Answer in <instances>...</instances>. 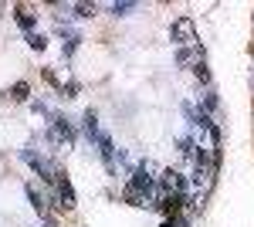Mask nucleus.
Masks as SVG:
<instances>
[{
  "label": "nucleus",
  "mask_w": 254,
  "mask_h": 227,
  "mask_svg": "<svg viewBox=\"0 0 254 227\" xmlns=\"http://www.w3.org/2000/svg\"><path fill=\"white\" fill-rule=\"evenodd\" d=\"M75 139H78V133H75V126L64 119V115H51V129H48V143L51 146H58V150H68V146H75Z\"/></svg>",
  "instance_id": "nucleus-1"
},
{
  "label": "nucleus",
  "mask_w": 254,
  "mask_h": 227,
  "mask_svg": "<svg viewBox=\"0 0 254 227\" xmlns=\"http://www.w3.org/2000/svg\"><path fill=\"white\" fill-rule=\"evenodd\" d=\"M170 38H173L180 48H196L200 41H196V24H193V17H176Z\"/></svg>",
  "instance_id": "nucleus-2"
},
{
  "label": "nucleus",
  "mask_w": 254,
  "mask_h": 227,
  "mask_svg": "<svg viewBox=\"0 0 254 227\" xmlns=\"http://www.w3.org/2000/svg\"><path fill=\"white\" fill-rule=\"evenodd\" d=\"M126 187H132L136 193H142V197L149 200V197H153V190H156V180L149 176V163H139L136 170H132V176H129V183H126Z\"/></svg>",
  "instance_id": "nucleus-3"
},
{
  "label": "nucleus",
  "mask_w": 254,
  "mask_h": 227,
  "mask_svg": "<svg viewBox=\"0 0 254 227\" xmlns=\"http://www.w3.org/2000/svg\"><path fill=\"white\" fill-rule=\"evenodd\" d=\"M156 187H159V193H187V180H183V173H180V170L170 166V170L159 173Z\"/></svg>",
  "instance_id": "nucleus-4"
},
{
  "label": "nucleus",
  "mask_w": 254,
  "mask_h": 227,
  "mask_svg": "<svg viewBox=\"0 0 254 227\" xmlns=\"http://www.w3.org/2000/svg\"><path fill=\"white\" fill-rule=\"evenodd\" d=\"M55 204L58 210H75V190L68 183V176L58 170V180H55Z\"/></svg>",
  "instance_id": "nucleus-5"
},
{
  "label": "nucleus",
  "mask_w": 254,
  "mask_h": 227,
  "mask_svg": "<svg viewBox=\"0 0 254 227\" xmlns=\"http://www.w3.org/2000/svg\"><path fill=\"white\" fill-rule=\"evenodd\" d=\"M187 204V193H159V200L153 207H159L163 217H180V210Z\"/></svg>",
  "instance_id": "nucleus-6"
},
{
  "label": "nucleus",
  "mask_w": 254,
  "mask_h": 227,
  "mask_svg": "<svg viewBox=\"0 0 254 227\" xmlns=\"http://www.w3.org/2000/svg\"><path fill=\"white\" fill-rule=\"evenodd\" d=\"M200 61H203V48H200V44H196V48H180V51H176V65H180V68H190V72H193Z\"/></svg>",
  "instance_id": "nucleus-7"
},
{
  "label": "nucleus",
  "mask_w": 254,
  "mask_h": 227,
  "mask_svg": "<svg viewBox=\"0 0 254 227\" xmlns=\"http://www.w3.org/2000/svg\"><path fill=\"white\" fill-rule=\"evenodd\" d=\"M14 20H17L20 27L27 31V34H34V24H38V17L31 14V7H24V3H14Z\"/></svg>",
  "instance_id": "nucleus-8"
},
{
  "label": "nucleus",
  "mask_w": 254,
  "mask_h": 227,
  "mask_svg": "<svg viewBox=\"0 0 254 227\" xmlns=\"http://www.w3.org/2000/svg\"><path fill=\"white\" fill-rule=\"evenodd\" d=\"M27 200H31V207L38 210V217H51V210H48V200H44V193H38V187L34 183H27Z\"/></svg>",
  "instance_id": "nucleus-9"
},
{
  "label": "nucleus",
  "mask_w": 254,
  "mask_h": 227,
  "mask_svg": "<svg viewBox=\"0 0 254 227\" xmlns=\"http://www.w3.org/2000/svg\"><path fill=\"white\" fill-rule=\"evenodd\" d=\"M98 152H102L105 166H109V170H116V146H112V139H109L105 133L98 136Z\"/></svg>",
  "instance_id": "nucleus-10"
},
{
  "label": "nucleus",
  "mask_w": 254,
  "mask_h": 227,
  "mask_svg": "<svg viewBox=\"0 0 254 227\" xmlns=\"http://www.w3.org/2000/svg\"><path fill=\"white\" fill-rule=\"evenodd\" d=\"M81 129H85V136L92 139V143H98V115H95V109H88V112L81 115Z\"/></svg>",
  "instance_id": "nucleus-11"
},
{
  "label": "nucleus",
  "mask_w": 254,
  "mask_h": 227,
  "mask_svg": "<svg viewBox=\"0 0 254 227\" xmlns=\"http://www.w3.org/2000/svg\"><path fill=\"white\" fill-rule=\"evenodd\" d=\"M7 98H10V102H27V98H31V85H27V81H14V85L7 88Z\"/></svg>",
  "instance_id": "nucleus-12"
},
{
  "label": "nucleus",
  "mask_w": 254,
  "mask_h": 227,
  "mask_svg": "<svg viewBox=\"0 0 254 227\" xmlns=\"http://www.w3.org/2000/svg\"><path fill=\"white\" fill-rule=\"evenodd\" d=\"M122 200H126V204H132V207H153V204H149V200H146L142 193H136L132 187H126V190H122Z\"/></svg>",
  "instance_id": "nucleus-13"
},
{
  "label": "nucleus",
  "mask_w": 254,
  "mask_h": 227,
  "mask_svg": "<svg viewBox=\"0 0 254 227\" xmlns=\"http://www.w3.org/2000/svg\"><path fill=\"white\" fill-rule=\"evenodd\" d=\"M58 34H61V38H64V58H71V55H75V48H78V34H71V31H64V27H58Z\"/></svg>",
  "instance_id": "nucleus-14"
},
{
  "label": "nucleus",
  "mask_w": 254,
  "mask_h": 227,
  "mask_svg": "<svg viewBox=\"0 0 254 227\" xmlns=\"http://www.w3.org/2000/svg\"><path fill=\"white\" fill-rule=\"evenodd\" d=\"M217 109H220V102H217V92H214V88H207V92H203V112L214 115Z\"/></svg>",
  "instance_id": "nucleus-15"
},
{
  "label": "nucleus",
  "mask_w": 254,
  "mask_h": 227,
  "mask_svg": "<svg viewBox=\"0 0 254 227\" xmlns=\"http://www.w3.org/2000/svg\"><path fill=\"white\" fill-rule=\"evenodd\" d=\"M193 78L203 85V88H210V68H207V61H200V65L193 68Z\"/></svg>",
  "instance_id": "nucleus-16"
},
{
  "label": "nucleus",
  "mask_w": 254,
  "mask_h": 227,
  "mask_svg": "<svg viewBox=\"0 0 254 227\" xmlns=\"http://www.w3.org/2000/svg\"><path fill=\"white\" fill-rule=\"evenodd\" d=\"M71 10H75V17H95V3H75V7H71Z\"/></svg>",
  "instance_id": "nucleus-17"
},
{
  "label": "nucleus",
  "mask_w": 254,
  "mask_h": 227,
  "mask_svg": "<svg viewBox=\"0 0 254 227\" xmlns=\"http://www.w3.org/2000/svg\"><path fill=\"white\" fill-rule=\"evenodd\" d=\"M132 7H136L132 0H116V3H112V14H116V17H122V14H129Z\"/></svg>",
  "instance_id": "nucleus-18"
},
{
  "label": "nucleus",
  "mask_w": 254,
  "mask_h": 227,
  "mask_svg": "<svg viewBox=\"0 0 254 227\" xmlns=\"http://www.w3.org/2000/svg\"><path fill=\"white\" fill-rule=\"evenodd\" d=\"M180 152H183L187 159H196V146H193V139H180Z\"/></svg>",
  "instance_id": "nucleus-19"
},
{
  "label": "nucleus",
  "mask_w": 254,
  "mask_h": 227,
  "mask_svg": "<svg viewBox=\"0 0 254 227\" xmlns=\"http://www.w3.org/2000/svg\"><path fill=\"white\" fill-rule=\"evenodd\" d=\"M27 44H31V48H34V51H44V48H48V41L41 38L38 31H34V34H27Z\"/></svg>",
  "instance_id": "nucleus-20"
},
{
  "label": "nucleus",
  "mask_w": 254,
  "mask_h": 227,
  "mask_svg": "<svg viewBox=\"0 0 254 227\" xmlns=\"http://www.w3.org/2000/svg\"><path fill=\"white\" fill-rule=\"evenodd\" d=\"M163 227H187V217H166Z\"/></svg>",
  "instance_id": "nucleus-21"
},
{
  "label": "nucleus",
  "mask_w": 254,
  "mask_h": 227,
  "mask_svg": "<svg viewBox=\"0 0 254 227\" xmlns=\"http://www.w3.org/2000/svg\"><path fill=\"white\" fill-rule=\"evenodd\" d=\"M61 95H64V98H75V95H78V85H75V81H68V85L61 88Z\"/></svg>",
  "instance_id": "nucleus-22"
},
{
  "label": "nucleus",
  "mask_w": 254,
  "mask_h": 227,
  "mask_svg": "<svg viewBox=\"0 0 254 227\" xmlns=\"http://www.w3.org/2000/svg\"><path fill=\"white\" fill-rule=\"evenodd\" d=\"M44 227H55V224H44Z\"/></svg>",
  "instance_id": "nucleus-23"
}]
</instances>
